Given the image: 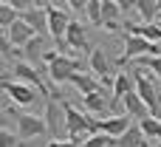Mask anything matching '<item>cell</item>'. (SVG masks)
Listing matches in <instances>:
<instances>
[{"instance_id":"9","label":"cell","mask_w":161,"mask_h":147,"mask_svg":"<svg viewBox=\"0 0 161 147\" xmlns=\"http://www.w3.org/2000/svg\"><path fill=\"white\" fill-rule=\"evenodd\" d=\"M20 20H23V23H25L37 37H45V34H48V14H45V6H42V3H37L34 8L23 11Z\"/></svg>"},{"instance_id":"12","label":"cell","mask_w":161,"mask_h":147,"mask_svg":"<svg viewBox=\"0 0 161 147\" xmlns=\"http://www.w3.org/2000/svg\"><path fill=\"white\" fill-rule=\"evenodd\" d=\"M6 34H8V40H11V45H14L17 51H23V48H25V42H28L31 37H37V34H34V31H31V28H28L23 20L11 23V25L6 28Z\"/></svg>"},{"instance_id":"3","label":"cell","mask_w":161,"mask_h":147,"mask_svg":"<svg viewBox=\"0 0 161 147\" xmlns=\"http://www.w3.org/2000/svg\"><path fill=\"white\" fill-rule=\"evenodd\" d=\"M42 6H45V14H48V34L54 37V42H62L65 31L71 25L68 8H62L65 3H42Z\"/></svg>"},{"instance_id":"20","label":"cell","mask_w":161,"mask_h":147,"mask_svg":"<svg viewBox=\"0 0 161 147\" xmlns=\"http://www.w3.org/2000/svg\"><path fill=\"white\" fill-rule=\"evenodd\" d=\"M139 127H142V133H144L147 142H161V119H158V116H147V119H142Z\"/></svg>"},{"instance_id":"4","label":"cell","mask_w":161,"mask_h":147,"mask_svg":"<svg viewBox=\"0 0 161 147\" xmlns=\"http://www.w3.org/2000/svg\"><path fill=\"white\" fill-rule=\"evenodd\" d=\"M79 71V62L74 59V57H68V54H59L54 62H48V79L54 82V85H59V82H71V76Z\"/></svg>"},{"instance_id":"13","label":"cell","mask_w":161,"mask_h":147,"mask_svg":"<svg viewBox=\"0 0 161 147\" xmlns=\"http://www.w3.org/2000/svg\"><path fill=\"white\" fill-rule=\"evenodd\" d=\"M136 91V85H133V76H130V71H119L116 74V79H113V96H110V105H116V102H122L127 93H133Z\"/></svg>"},{"instance_id":"17","label":"cell","mask_w":161,"mask_h":147,"mask_svg":"<svg viewBox=\"0 0 161 147\" xmlns=\"http://www.w3.org/2000/svg\"><path fill=\"white\" fill-rule=\"evenodd\" d=\"M20 54H25V62L37 68V62H40V59L45 57V37H31V40L25 42V48H23Z\"/></svg>"},{"instance_id":"28","label":"cell","mask_w":161,"mask_h":147,"mask_svg":"<svg viewBox=\"0 0 161 147\" xmlns=\"http://www.w3.org/2000/svg\"><path fill=\"white\" fill-rule=\"evenodd\" d=\"M20 136L11 133V130H0V147H20Z\"/></svg>"},{"instance_id":"19","label":"cell","mask_w":161,"mask_h":147,"mask_svg":"<svg viewBox=\"0 0 161 147\" xmlns=\"http://www.w3.org/2000/svg\"><path fill=\"white\" fill-rule=\"evenodd\" d=\"M113 147H147V139H144V133H142V127L139 125H133L122 139H116Z\"/></svg>"},{"instance_id":"14","label":"cell","mask_w":161,"mask_h":147,"mask_svg":"<svg viewBox=\"0 0 161 147\" xmlns=\"http://www.w3.org/2000/svg\"><path fill=\"white\" fill-rule=\"evenodd\" d=\"M71 85L82 93V96H88V93H96V91H102V82L93 76V74H85V71H76L74 76H71Z\"/></svg>"},{"instance_id":"16","label":"cell","mask_w":161,"mask_h":147,"mask_svg":"<svg viewBox=\"0 0 161 147\" xmlns=\"http://www.w3.org/2000/svg\"><path fill=\"white\" fill-rule=\"evenodd\" d=\"M119 17H122V8L116 0H102V25L108 31H116L119 28Z\"/></svg>"},{"instance_id":"22","label":"cell","mask_w":161,"mask_h":147,"mask_svg":"<svg viewBox=\"0 0 161 147\" xmlns=\"http://www.w3.org/2000/svg\"><path fill=\"white\" fill-rule=\"evenodd\" d=\"M17 20H20V11H17L8 0H6V3H0V28L6 31V28H8L11 23H17Z\"/></svg>"},{"instance_id":"21","label":"cell","mask_w":161,"mask_h":147,"mask_svg":"<svg viewBox=\"0 0 161 147\" xmlns=\"http://www.w3.org/2000/svg\"><path fill=\"white\" fill-rule=\"evenodd\" d=\"M82 105H85V110H88V113H93V116H99V113H105V110H108V99L102 96V91L82 96Z\"/></svg>"},{"instance_id":"23","label":"cell","mask_w":161,"mask_h":147,"mask_svg":"<svg viewBox=\"0 0 161 147\" xmlns=\"http://www.w3.org/2000/svg\"><path fill=\"white\" fill-rule=\"evenodd\" d=\"M45 127H48V133H51V136H54V133H57V127H59V113H57L54 99H48V105H45Z\"/></svg>"},{"instance_id":"32","label":"cell","mask_w":161,"mask_h":147,"mask_svg":"<svg viewBox=\"0 0 161 147\" xmlns=\"http://www.w3.org/2000/svg\"><path fill=\"white\" fill-rule=\"evenodd\" d=\"M6 79H8V76H6V74H0V85H3V82H6Z\"/></svg>"},{"instance_id":"30","label":"cell","mask_w":161,"mask_h":147,"mask_svg":"<svg viewBox=\"0 0 161 147\" xmlns=\"http://www.w3.org/2000/svg\"><path fill=\"white\" fill-rule=\"evenodd\" d=\"M116 3H119V8H122V11H130V8H136V3H133V0H116Z\"/></svg>"},{"instance_id":"24","label":"cell","mask_w":161,"mask_h":147,"mask_svg":"<svg viewBox=\"0 0 161 147\" xmlns=\"http://www.w3.org/2000/svg\"><path fill=\"white\" fill-rule=\"evenodd\" d=\"M139 68H147V71L161 82V57H142V59H139Z\"/></svg>"},{"instance_id":"2","label":"cell","mask_w":161,"mask_h":147,"mask_svg":"<svg viewBox=\"0 0 161 147\" xmlns=\"http://www.w3.org/2000/svg\"><path fill=\"white\" fill-rule=\"evenodd\" d=\"M62 119H65L68 136H71V133H91V136H96V133H99V119H93L91 113L76 110L71 102H62Z\"/></svg>"},{"instance_id":"15","label":"cell","mask_w":161,"mask_h":147,"mask_svg":"<svg viewBox=\"0 0 161 147\" xmlns=\"http://www.w3.org/2000/svg\"><path fill=\"white\" fill-rule=\"evenodd\" d=\"M122 102H125V116H130V119H136V122H142V119L153 116V113L147 110V105L139 99V93H136V91H133V93H127Z\"/></svg>"},{"instance_id":"11","label":"cell","mask_w":161,"mask_h":147,"mask_svg":"<svg viewBox=\"0 0 161 147\" xmlns=\"http://www.w3.org/2000/svg\"><path fill=\"white\" fill-rule=\"evenodd\" d=\"M91 74L99 79V82H108L110 76V59H108V51L105 48H91Z\"/></svg>"},{"instance_id":"8","label":"cell","mask_w":161,"mask_h":147,"mask_svg":"<svg viewBox=\"0 0 161 147\" xmlns=\"http://www.w3.org/2000/svg\"><path fill=\"white\" fill-rule=\"evenodd\" d=\"M130 127H133V119L125 116V113H113L108 119H99V133H105L110 139H122Z\"/></svg>"},{"instance_id":"31","label":"cell","mask_w":161,"mask_h":147,"mask_svg":"<svg viewBox=\"0 0 161 147\" xmlns=\"http://www.w3.org/2000/svg\"><path fill=\"white\" fill-rule=\"evenodd\" d=\"M0 130H6V110L0 108Z\"/></svg>"},{"instance_id":"29","label":"cell","mask_w":161,"mask_h":147,"mask_svg":"<svg viewBox=\"0 0 161 147\" xmlns=\"http://www.w3.org/2000/svg\"><path fill=\"white\" fill-rule=\"evenodd\" d=\"M48 147H79V144H74V142H68V139H51Z\"/></svg>"},{"instance_id":"34","label":"cell","mask_w":161,"mask_h":147,"mask_svg":"<svg viewBox=\"0 0 161 147\" xmlns=\"http://www.w3.org/2000/svg\"><path fill=\"white\" fill-rule=\"evenodd\" d=\"M158 28H161V17H158Z\"/></svg>"},{"instance_id":"1","label":"cell","mask_w":161,"mask_h":147,"mask_svg":"<svg viewBox=\"0 0 161 147\" xmlns=\"http://www.w3.org/2000/svg\"><path fill=\"white\" fill-rule=\"evenodd\" d=\"M130 76H133V85H136L139 99H142V102L147 105V110L156 116L158 108H161V85H158V79H156L147 68H133Z\"/></svg>"},{"instance_id":"7","label":"cell","mask_w":161,"mask_h":147,"mask_svg":"<svg viewBox=\"0 0 161 147\" xmlns=\"http://www.w3.org/2000/svg\"><path fill=\"white\" fill-rule=\"evenodd\" d=\"M48 127H45V119L34 116V113H17V136L23 142L34 139V136H42Z\"/></svg>"},{"instance_id":"27","label":"cell","mask_w":161,"mask_h":147,"mask_svg":"<svg viewBox=\"0 0 161 147\" xmlns=\"http://www.w3.org/2000/svg\"><path fill=\"white\" fill-rule=\"evenodd\" d=\"M113 142H116V139H110V136H105V133H96V136H91L82 147H110Z\"/></svg>"},{"instance_id":"5","label":"cell","mask_w":161,"mask_h":147,"mask_svg":"<svg viewBox=\"0 0 161 147\" xmlns=\"http://www.w3.org/2000/svg\"><path fill=\"white\" fill-rule=\"evenodd\" d=\"M3 91H6V96H8V102H11V105H20V108L34 105V99L40 96V91H34L31 85L17 82V79H6V82H3Z\"/></svg>"},{"instance_id":"33","label":"cell","mask_w":161,"mask_h":147,"mask_svg":"<svg viewBox=\"0 0 161 147\" xmlns=\"http://www.w3.org/2000/svg\"><path fill=\"white\" fill-rule=\"evenodd\" d=\"M147 147H161V142H156V144H147Z\"/></svg>"},{"instance_id":"6","label":"cell","mask_w":161,"mask_h":147,"mask_svg":"<svg viewBox=\"0 0 161 147\" xmlns=\"http://www.w3.org/2000/svg\"><path fill=\"white\" fill-rule=\"evenodd\" d=\"M11 74L17 76V82H23V85H31L34 91H40V96H48V91H45V85H42V76H40V71H37L34 65H28L25 59H17V62H14V68H11Z\"/></svg>"},{"instance_id":"25","label":"cell","mask_w":161,"mask_h":147,"mask_svg":"<svg viewBox=\"0 0 161 147\" xmlns=\"http://www.w3.org/2000/svg\"><path fill=\"white\" fill-rule=\"evenodd\" d=\"M85 11H88V20L93 25H102V0H88Z\"/></svg>"},{"instance_id":"26","label":"cell","mask_w":161,"mask_h":147,"mask_svg":"<svg viewBox=\"0 0 161 147\" xmlns=\"http://www.w3.org/2000/svg\"><path fill=\"white\" fill-rule=\"evenodd\" d=\"M0 57H20V51H14V45L3 28H0Z\"/></svg>"},{"instance_id":"18","label":"cell","mask_w":161,"mask_h":147,"mask_svg":"<svg viewBox=\"0 0 161 147\" xmlns=\"http://www.w3.org/2000/svg\"><path fill=\"white\" fill-rule=\"evenodd\" d=\"M136 11L144 20V25H150L156 17H161V0H136Z\"/></svg>"},{"instance_id":"10","label":"cell","mask_w":161,"mask_h":147,"mask_svg":"<svg viewBox=\"0 0 161 147\" xmlns=\"http://www.w3.org/2000/svg\"><path fill=\"white\" fill-rule=\"evenodd\" d=\"M65 45H68L71 51H88V48H91V42H88V28H85L82 23L71 20V25H68V31H65Z\"/></svg>"}]
</instances>
